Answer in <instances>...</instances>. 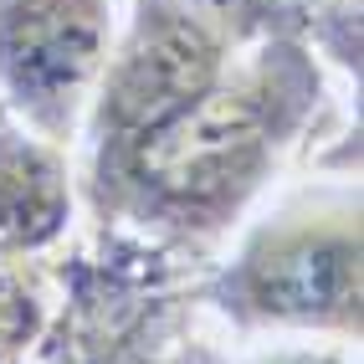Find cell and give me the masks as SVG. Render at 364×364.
I'll return each instance as SVG.
<instances>
[{"label":"cell","mask_w":364,"mask_h":364,"mask_svg":"<svg viewBox=\"0 0 364 364\" xmlns=\"http://www.w3.org/2000/svg\"><path fill=\"white\" fill-rule=\"evenodd\" d=\"M226 318L247 328H359V196L338 190L287 205L247 236L210 282Z\"/></svg>","instance_id":"cell-2"},{"label":"cell","mask_w":364,"mask_h":364,"mask_svg":"<svg viewBox=\"0 0 364 364\" xmlns=\"http://www.w3.org/2000/svg\"><path fill=\"white\" fill-rule=\"evenodd\" d=\"M67 210L72 190L52 144L0 124V262H26L62 236Z\"/></svg>","instance_id":"cell-4"},{"label":"cell","mask_w":364,"mask_h":364,"mask_svg":"<svg viewBox=\"0 0 364 364\" xmlns=\"http://www.w3.org/2000/svg\"><path fill=\"white\" fill-rule=\"evenodd\" d=\"M205 364V359H196ZM257 364H344L338 354H277V359H257Z\"/></svg>","instance_id":"cell-5"},{"label":"cell","mask_w":364,"mask_h":364,"mask_svg":"<svg viewBox=\"0 0 364 364\" xmlns=\"http://www.w3.org/2000/svg\"><path fill=\"white\" fill-rule=\"evenodd\" d=\"M318 77L298 41L267 26L205 92L92 175V200L154 241L200 247L226 236L313 108Z\"/></svg>","instance_id":"cell-1"},{"label":"cell","mask_w":364,"mask_h":364,"mask_svg":"<svg viewBox=\"0 0 364 364\" xmlns=\"http://www.w3.org/2000/svg\"><path fill=\"white\" fill-rule=\"evenodd\" d=\"M113 36V0H0V92L41 144H72Z\"/></svg>","instance_id":"cell-3"}]
</instances>
